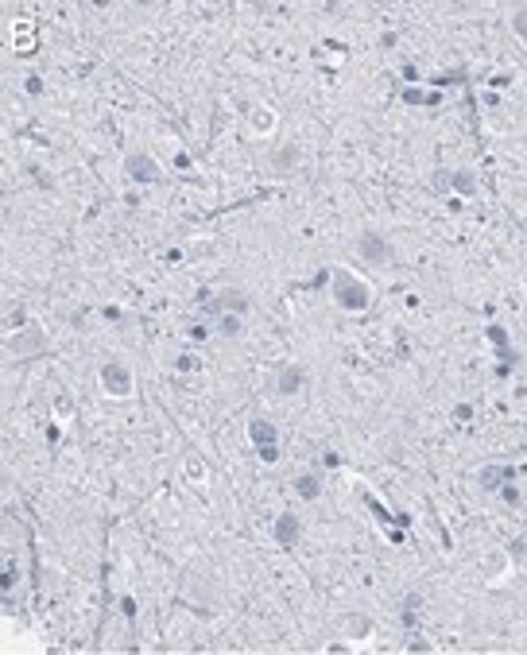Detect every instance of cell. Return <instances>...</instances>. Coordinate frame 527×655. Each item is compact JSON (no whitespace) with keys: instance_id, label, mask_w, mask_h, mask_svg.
I'll return each mask as SVG.
<instances>
[{"instance_id":"6da1fadb","label":"cell","mask_w":527,"mask_h":655,"mask_svg":"<svg viewBox=\"0 0 527 655\" xmlns=\"http://www.w3.org/2000/svg\"><path fill=\"white\" fill-rule=\"evenodd\" d=\"M330 295H334V303L341 306V310H364L368 299H373L368 287L346 268H334V276H330Z\"/></svg>"},{"instance_id":"7a4b0ae2","label":"cell","mask_w":527,"mask_h":655,"mask_svg":"<svg viewBox=\"0 0 527 655\" xmlns=\"http://www.w3.org/2000/svg\"><path fill=\"white\" fill-rule=\"evenodd\" d=\"M101 380V392L113 395V400H124V395H132V384H136V377H132V368L120 365V361H105L97 372Z\"/></svg>"},{"instance_id":"3957f363","label":"cell","mask_w":527,"mask_h":655,"mask_svg":"<svg viewBox=\"0 0 527 655\" xmlns=\"http://www.w3.org/2000/svg\"><path fill=\"white\" fill-rule=\"evenodd\" d=\"M357 256H361L364 264H373V268H384V264L391 260V244L384 233H376V229H364L361 237H357Z\"/></svg>"},{"instance_id":"277c9868","label":"cell","mask_w":527,"mask_h":655,"mask_svg":"<svg viewBox=\"0 0 527 655\" xmlns=\"http://www.w3.org/2000/svg\"><path fill=\"white\" fill-rule=\"evenodd\" d=\"M4 349H8L12 357H39V353H47V333L39 330V326L16 330L8 341H4Z\"/></svg>"},{"instance_id":"5b68a950","label":"cell","mask_w":527,"mask_h":655,"mask_svg":"<svg viewBox=\"0 0 527 655\" xmlns=\"http://www.w3.org/2000/svg\"><path fill=\"white\" fill-rule=\"evenodd\" d=\"M206 310L209 315H248V310H252V299L236 287H221L218 295L206 303Z\"/></svg>"},{"instance_id":"8992f818","label":"cell","mask_w":527,"mask_h":655,"mask_svg":"<svg viewBox=\"0 0 527 655\" xmlns=\"http://www.w3.org/2000/svg\"><path fill=\"white\" fill-rule=\"evenodd\" d=\"M124 175L132 182H155V179H159V163H155L147 152H132L124 159Z\"/></svg>"},{"instance_id":"52a82bcc","label":"cell","mask_w":527,"mask_h":655,"mask_svg":"<svg viewBox=\"0 0 527 655\" xmlns=\"http://www.w3.org/2000/svg\"><path fill=\"white\" fill-rule=\"evenodd\" d=\"M272 535H275V543H279L283 551L299 547V535H302V520H299V516H291V512H283L279 520H275Z\"/></svg>"},{"instance_id":"ba28073f","label":"cell","mask_w":527,"mask_h":655,"mask_svg":"<svg viewBox=\"0 0 527 655\" xmlns=\"http://www.w3.org/2000/svg\"><path fill=\"white\" fill-rule=\"evenodd\" d=\"M302 380H307V372H302L299 365H283L279 377H275V388H279V395H299Z\"/></svg>"},{"instance_id":"9c48e42d","label":"cell","mask_w":527,"mask_h":655,"mask_svg":"<svg viewBox=\"0 0 527 655\" xmlns=\"http://www.w3.org/2000/svg\"><path fill=\"white\" fill-rule=\"evenodd\" d=\"M302 159V148L299 144H287V148H275L272 155H268V163H272V171H279V175H287V171H295V163Z\"/></svg>"},{"instance_id":"30bf717a","label":"cell","mask_w":527,"mask_h":655,"mask_svg":"<svg viewBox=\"0 0 527 655\" xmlns=\"http://www.w3.org/2000/svg\"><path fill=\"white\" fill-rule=\"evenodd\" d=\"M512 477H516V469H508V466H504V469H500V466H485L481 469V489H485V493H496V489L508 485Z\"/></svg>"},{"instance_id":"8fae6325","label":"cell","mask_w":527,"mask_h":655,"mask_svg":"<svg viewBox=\"0 0 527 655\" xmlns=\"http://www.w3.org/2000/svg\"><path fill=\"white\" fill-rule=\"evenodd\" d=\"M435 187L438 190H446V187H454L457 194H477V179H473L469 171H450V179H435Z\"/></svg>"},{"instance_id":"7c38bea8","label":"cell","mask_w":527,"mask_h":655,"mask_svg":"<svg viewBox=\"0 0 527 655\" xmlns=\"http://www.w3.org/2000/svg\"><path fill=\"white\" fill-rule=\"evenodd\" d=\"M248 439L256 442V450H260V446H275L279 431H275V427H272L268 419H252V423H248Z\"/></svg>"},{"instance_id":"4fadbf2b","label":"cell","mask_w":527,"mask_h":655,"mask_svg":"<svg viewBox=\"0 0 527 655\" xmlns=\"http://www.w3.org/2000/svg\"><path fill=\"white\" fill-rule=\"evenodd\" d=\"M295 493H299L302 500H318V496H322V481L314 473H299V477H295Z\"/></svg>"},{"instance_id":"5bb4252c","label":"cell","mask_w":527,"mask_h":655,"mask_svg":"<svg viewBox=\"0 0 527 655\" xmlns=\"http://www.w3.org/2000/svg\"><path fill=\"white\" fill-rule=\"evenodd\" d=\"M221 338H241L245 333V315H218Z\"/></svg>"},{"instance_id":"9a60e30c","label":"cell","mask_w":527,"mask_h":655,"mask_svg":"<svg viewBox=\"0 0 527 655\" xmlns=\"http://www.w3.org/2000/svg\"><path fill=\"white\" fill-rule=\"evenodd\" d=\"M419 601H423L419 593H407V597H403V624H407V629H415V609H419Z\"/></svg>"},{"instance_id":"2e32d148","label":"cell","mask_w":527,"mask_h":655,"mask_svg":"<svg viewBox=\"0 0 527 655\" xmlns=\"http://www.w3.org/2000/svg\"><path fill=\"white\" fill-rule=\"evenodd\" d=\"M489 341L504 349V361H516V357L508 353V330H500V326H489Z\"/></svg>"},{"instance_id":"e0dca14e","label":"cell","mask_w":527,"mask_h":655,"mask_svg":"<svg viewBox=\"0 0 527 655\" xmlns=\"http://www.w3.org/2000/svg\"><path fill=\"white\" fill-rule=\"evenodd\" d=\"M182 469H186V477H194V481H206V466H202V458H198V454H190Z\"/></svg>"},{"instance_id":"ac0fdd59","label":"cell","mask_w":527,"mask_h":655,"mask_svg":"<svg viewBox=\"0 0 527 655\" xmlns=\"http://www.w3.org/2000/svg\"><path fill=\"white\" fill-rule=\"evenodd\" d=\"M512 31H516V35L527 43V8H516V12H512Z\"/></svg>"},{"instance_id":"d6986e66","label":"cell","mask_w":527,"mask_h":655,"mask_svg":"<svg viewBox=\"0 0 527 655\" xmlns=\"http://www.w3.org/2000/svg\"><path fill=\"white\" fill-rule=\"evenodd\" d=\"M403 101H411V105H435L438 97H427V93H419V90H407V93H403Z\"/></svg>"},{"instance_id":"ffe728a7","label":"cell","mask_w":527,"mask_h":655,"mask_svg":"<svg viewBox=\"0 0 527 655\" xmlns=\"http://www.w3.org/2000/svg\"><path fill=\"white\" fill-rule=\"evenodd\" d=\"M55 411H58V415H74V400H70V395H66V400L58 395V400H55Z\"/></svg>"},{"instance_id":"44dd1931","label":"cell","mask_w":527,"mask_h":655,"mask_svg":"<svg viewBox=\"0 0 527 655\" xmlns=\"http://www.w3.org/2000/svg\"><path fill=\"white\" fill-rule=\"evenodd\" d=\"M194 365H198V361H194V357H190V353H182V357H179V361H175V368H179V372H190V368H194Z\"/></svg>"},{"instance_id":"7402d4cb","label":"cell","mask_w":527,"mask_h":655,"mask_svg":"<svg viewBox=\"0 0 527 655\" xmlns=\"http://www.w3.org/2000/svg\"><path fill=\"white\" fill-rule=\"evenodd\" d=\"M256 454H260L264 461H275V458H279V446H260Z\"/></svg>"},{"instance_id":"603a6c76","label":"cell","mask_w":527,"mask_h":655,"mask_svg":"<svg viewBox=\"0 0 527 655\" xmlns=\"http://www.w3.org/2000/svg\"><path fill=\"white\" fill-rule=\"evenodd\" d=\"M256 128H260V132H264V128H272V113H268V109H260V117H256Z\"/></svg>"},{"instance_id":"cb8c5ba5","label":"cell","mask_w":527,"mask_h":655,"mask_svg":"<svg viewBox=\"0 0 527 655\" xmlns=\"http://www.w3.org/2000/svg\"><path fill=\"white\" fill-rule=\"evenodd\" d=\"M120 613L132 620V617H136V601H132V597H124V601H120Z\"/></svg>"},{"instance_id":"d4e9b609","label":"cell","mask_w":527,"mask_h":655,"mask_svg":"<svg viewBox=\"0 0 527 655\" xmlns=\"http://www.w3.org/2000/svg\"><path fill=\"white\" fill-rule=\"evenodd\" d=\"M353 632H357V636H364V632H368V620H364V617H353Z\"/></svg>"},{"instance_id":"484cf974","label":"cell","mask_w":527,"mask_h":655,"mask_svg":"<svg viewBox=\"0 0 527 655\" xmlns=\"http://www.w3.org/2000/svg\"><path fill=\"white\" fill-rule=\"evenodd\" d=\"M454 415H457V419H473V407H465V404H457V407H454Z\"/></svg>"}]
</instances>
